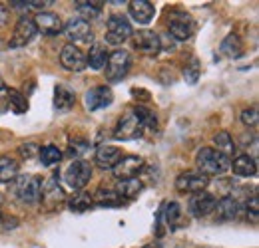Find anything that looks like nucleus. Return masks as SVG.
I'll return each mask as SVG.
<instances>
[{"mask_svg": "<svg viewBox=\"0 0 259 248\" xmlns=\"http://www.w3.org/2000/svg\"><path fill=\"white\" fill-rule=\"evenodd\" d=\"M215 197L207 191H201V193H195L194 197L190 199L188 203V209H190V215L195 218H203L207 215L213 213V207H215Z\"/></svg>", "mask_w": 259, "mask_h": 248, "instance_id": "12", "label": "nucleus"}, {"mask_svg": "<svg viewBox=\"0 0 259 248\" xmlns=\"http://www.w3.org/2000/svg\"><path fill=\"white\" fill-rule=\"evenodd\" d=\"M40 187H42V179L36 175H20L14 177L12 185H10V193L14 195V199L22 205H34L40 201Z\"/></svg>", "mask_w": 259, "mask_h": 248, "instance_id": "1", "label": "nucleus"}, {"mask_svg": "<svg viewBox=\"0 0 259 248\" xmlns=\"http://www.w3.org/2000/svg\"><path fill=\"white\" fill-rule=\"evenodd\" d=\"M222 54L226 58H239L243 54V44H241V38L237 34H229L226 36V40L222 42Z\"/></svg>", "mask_w": 259, "mask_h": 248, "instance_id": "27", "label": "nucleus"}, {"mask_svg": "<svg viewBox=\"0 0 259 248\" xmlns=\"http://www.w3.org/2000/svg\"><path fill=\"white\" fill-rule=\"evenodd\" d=\"M134 36V48L146 56H158L162 52V38L152 30H140Z\"/></svg>", "mask_w": 259, "mask_h": 248, "instance_id": "7", "label": "nucleus"}, {"mask_svg": "<svg viewBox=\"0 0 259 248\" xmlns=\"http://www.w3.org/2000/svg\"><path fill=\"white\" fill-rule=\"evenodd\" d=\"M128 10H130V16L138 22V24H150L154 14H156V8L150 0H132L128 2Z\"/></svg>", "mask_w": 259, "mask_h": 248, "instance_id": "17", "label": "nucleus"}, {"mask_svg": "<svg viewBox=\"0 0 259 248\" xmlns=\"http://www.w3.org/2000/svg\"><path fill=\"white\" fill-rule=\"evenodd\" d=\"M6 90V84H4V80H2V74H0V92H4Z\"/></svg>", "mask_w": 259, "mask_h": 248, "instance_id": "41", "label": "nucleus"}, {"mask_svg": "<svg viewBox=\"0 0 259 248\" xmlns=\"http://www.w3.org/2000/svg\"><path fill=\"white\" fill-rule=\"evenodd\" d=\"M32 20H34L36 30L42 32V34L54 36V34H58V32L62 30V20H60V16L54 14V12H38L36 18H32Z\"/></svg>", "mask_w": 259, "mask_h": 248, "instance_id": "18", "label": "nucleus"}, {"mask_svg": "<svg viewBox=\"0 0 259 248\" xmlns=\"http://www.w3.org/2000/svg\"><path fill=\"white\" fill-rule=\"evenodd\" d=\"M94 159H96V163L102 169H114L116 163L122 159V151L118 147H114V145H100L96 149Z\"/></svg>", "mask_w": 259, "mask_h": 248, "instance_id": "20", "label": "nucleus"}, {"mask_svg": "<svg viewBox=\"0 0 259 248\" xmlns=\"http://www.w3.org/2000/svg\"><path fill=\"white\" fill-rule=\"evenodd\" d=\"M92 205H94V201H92V197H90L88 193H78V195H74V197L70 199V203H68L70 211H74V213H84V211H88Z\"/></svg>", "mask_w": 259, "mask_h": 248, "instance_id": "32", "label": "nucleus"}, {"mask_svg": "<svg viewBox=\"0 0 259 248\" xmlns=\"http://www.w3.org/2000/svg\"><path fill=\"white\" fill-rule=\"evenodd\" d=\"M36 26H34V20L30 16H20L18 22H16V28L12 34V40H10V48H20V46H26L30 44L36 36Z\"/></svg>", "mask_w": 259, "mask_h": 248, "instance_id": "11", "label": "nucleus"}, {"mask_svg": "<svg viewBox=\"0 0 259 248\" xmlns=\"http://www.w3.org/2000/svg\"><path fill=\"white\" fill-rule=\"evenodd\" d=\"M18 177V163L12 157H0V183H12Z\"/></svg>", "mask_w": 259, "mask_h": 248, "instance_id": "29", "label": "nucleus"}, {"mask_svg": "<svg viewBox=\"0 0 259 248\" xmlns=\"http://www.w3.org/2000/svg\"><path fill=\"white\" fill-rule=\"evenodd\" d=\"M8 103H10V107H12L16 113H24V111L28 109L26 97L20 92H16V90H8Z\"/></svg>", "mask_w": 259, "mask_h": 248, "instance_id": "35", "label": "nucleus"}, {"mask_svg": "<svg viewBox=\"0 0 259 248\" xmlns=\"http://www.w3.org/2000/svg\"><path fill=\"white\" fill-rule=\"evenodd\" d=\"M74 103H76V93L64 84H58L54 88V105H56V109L68 111L70 107H74Z\"/></svg>", "mask_w": 259, "mask_h": 248, "instance_id": "23", "label": "nucleus"}, {"mask_svg": "<svg viewBox=\"0 0 259 248\" xmlns=\"http://www.w3.org/2000/svg\"><path fill=\"white\" fill-rule=\"evenodd\" d=\"M213 149L218 151V153H222V155H233L235 153V141H233V137L227 133V131H218L215 135H213Z\"/></svg>", "mask_w": 259, "mask_h": 248, "instance_id": "26", "label": "nucleus"}, {"mask_svg": "<svg viewBox=\"0 0 259 248\" xmlns=\"http://www.w3.org/2000/svg\"><path fill=\"white\" fill-rule=\"evenodd\" d=\"M142 125L138 123V119H136V115L130 111L126 113L122 119H120V123L116 127V133H114V137L116 139H122V141H128V139H136V137H140L142 135Z\"/></svg>", "mask_w": 259, "mask_h": 248, "instance_id": "16", "label": "nucleus"}, {"mask_svg": "<svg viewBox=\"0 0 259 248\" xmlns=\"http://www.w3.org/2000/svg\"><path fill=\"white\" fill-rule=\"evenodd\" d=\"M38 157H40V163H42L44 167H52V165H58V163H60L62 151H60L56 145H46V147L40 149Z\"/></svg>", "mask_w": 259, "mask_h": 248, "instance_id": "31", "label": "nucleus"}, {"mask_svg": "<svg viewBox=\"0 0 259 248\" xmlns=\"http://www.w3.org/2000/svg\"><path fill=\"white\" fill-rule=\"evenodd\" d=\"M194 20L182 10H171L167 14V30L176 40H188L194 34Z\"/></svg>", "mask_w": 259, "mask_h": 248, "instance_id": "6", "label": "nucleus"}, {"mask_svg": "<svg viewBox=\"0 0 259 248\" xmlns=\"http://www.w3.org/2000/svg\"><path fill=\"white\" fill-rule=\"evenodd\" d=\"M18 153L22 159H32L40 153V147L36 145V143H22L20 147H18Z\"/></svg>", "mask_w": 259, "mask_h": 248, "instance_id": "38", "label": "nucleus"}, {"mask_svg": "<svg viewBox=\"0 0 259 248\" xmlns=\"http://www.w3.org/2000/svg\"><path fill=\"white\" fill-rule=\"evenodd\" d=\"M0 220H2V211H0Z\"/></svg>", "mask_w": 259, "mask_h": 248, "instance_id": "42", "label": "nucleus"}, {"mask_svg": "<svg viewBox=\"0 0 259 248\" xmlns=\"http://www.w3.org/2000/svg\"><path fill=\"white\" fill-rule=\"evenodd\" d=\"M241 121L247 127H253L257 123V107H249V109H243L241 111Z\"/></svg>", "mask_w": 259, "mask_h": 248, "instance_id": "39", "label": "nucleus"}, {"mask_svg": "<svg viewBox=\"0 0 259 248\" xmlns=\"http://www.w3.org/2000/svg\"><path fill=\"white\" fill-rule=\"evenodd\" d=\"M40 201L50 211L64 203V189L58 185V179L56 177H48L42 183V187H40Z\"/></svg>", "mask_w": 259, "mask_h": 248, "instance_id": "8", "label": "nucleus"}, {"mask_svg": "<svg viewBox=\"0 0 259 248\" xmlns=\"http://www.w3.org/2000/svg\"><path fill=\"white\" fill-rule=\"evenodd\" d=\"M112 101H114V93H112L110 88H106V86L92 88V90H88L86 95H84L86 109H90V111H96V109H102V107H108V105H112Z\"/></svg>", "mask_w": 259, "mask_h": 248, "instance_id": "14", "label": "nucleus"}, {"mask_svg": "<svg viewBox=\"0 0 259 248\" xmlns=\"http://www.w3.org/2000/svg\"><path fill=\"white\" fill-rule=\"evenodd\" d=\"M163 218H165V224L169 228H174L178 224V220L182 217V207L178 203H165L163 205V211H162Z\"/></svg>", "mask_w": 259, "mask_h": 248, "instance_id": "33", "label": "nucleus"}, {"mask_svg": "<svg viewBox=\"0 0 259 248\" xmlns=\"http://www.w3.org/2000/svg\"><path fill=\"white\" fill-rule=\"evenodd\" d=\"M76 10L82 20H94L102 14V2H76Z\"/></svg>", "mask_w": 259, "mask_h": 248, "instance_id": "30", "label": "nucleus"}, {"mask_svg": "<svg viewBox=\"0 0 259 248\" xmlns=\"http://www.w3.org/2000/svg\"><path fill=\"white\" fill-rule=\"evenodd\" d=\"M213 215L215 220H233L239 215V203L233 199V197H224L220 201H215V207H213Z\"/></svg>", "mask_w": 259, "mask_h": 248, "instance_id": "19", "label": "nucleus"}, {"mask_svg": "<svg viewBox=\"0 0 259 248\" xmlns=\"http://www.w3.org/2000/svg\"><path fill=\"white\" fill-rule=\"evenodd\" d=\"M0 203H2V195H0Z\"/></svg>", "mask_w": 259, "mask_h": 248, "instance_id": "43", "label": "nucleus"}, {"mask_svg": "<svg viewBox=\"0 0 259 248\" xmlns=\"http://www.w3.org/2000/svg\"><path fill=\"white\" fill-rule=\"evenodd\" d=\"M247 218L253 222V224H257V220H259V199H257V195H253L251 199H249V203H247Z\"/></svg>", "mask_w": 259, "mask_h": 248, "instance_id": "37", "label": "nucleus"}, {"mask_svg": "<svg viewBox=\"0 0 259 248\" xmlns=\"http://www.w3.org/2000/svg\"><path fill=\"white\" fill-rule=\"evenodd\" d=\"M106 60H108V52H106V46L104 44H92V48H90V52H88V56H86V66H90L92 70H102L104 66H106Z\"/></svg>", "mask_w": 259, "mask_h": 248, "instance_id": "25", "label": "nucleus"}, {"mask_svg": "<svg viewBox=\"0 0 259 248\" xmlns=\"http://www.w3.org/2000/svg\"><path fill=\"white\" fill-rule=\"evenodd\" d=\"M92 201L100 205V207H122L126 201L120 197V193L116 191V189H110V187H100L96 193H94V197H92Z\"/></svg>", "mask_w": 259, "mask_h": 248, "instance_id": "21", "label": "nucleus"}, {"mask_svg": "<svg viewBox=\"0 0 259 248\" xmlns=\"http://www.w3.org/2000/svg\"><path fill=\"white\" fill-rule=\"evenodd\" d=\"M130 66H132V58H130V52L120 48V50H114L108 60H106V78L108 82H120L128 76Z\"/></svg>", "mask_w": 259, "mask_h": 248, "instance_id": "3", "label": "nucleus"}, {"mask_svg": "<svg viewBox=\"0 0 259 248\" xmlns=\"http://www.w3.org/2000/svg\"><path fill=\"white\" fill-rule=\"evenodd\" d=\"M132 113L136 115L138 123L142 125L144 131H150V133H156V131H158V119H156V113H154L152 109L138 105V107L132 109Z\"/></svg>", "mask_w": 259, "mask_h": 248, "instance_id": "24", "label": "nucleus"}, {"mask_svg": "<svg viewBox=\"0 0 259 248\" xmlns=\"http://www.w3.org/2000/svg\"><path fill=\"white\" fill-rule=\"evenodd\" d=\"M142 167H144V161L140 157L128 155V157H122L112 171H114V175H116L118 181H126V179L138 177V173L142 171Z\"/></svg>", "mask_w": 259, "mask_h": 248, "instance_id": "13", "label": "nucleus"}, {"mask_svg": "<svg viewBox=\"0 0 259 248\" xmlns=\"http://www.w3.org/2000/svg\"><path fill=\"white\" fill-rule=\"evenodd\" d=\"M90 177H92V167H90L88 161H82V159L70 163L68 169L64 171L66 185L70 187V189H74V191L84 189L90 183Z\"/></svg>", "mask_w": 259, "mask_h": 248, "instance_id": "4", "label": "nucleus"}, {"mask_svg": "<svg viewBox=\"0 0 259 248\" xmlns=\"http://www.w3.org/2000/svg\"><path fill=\"white\" fill-rule=\"evenodd\" d=\"M60 62L70 72H82L86 68V54L78 46L66 44L62 48V52H60Z\"/></svg>", "mask_w": 259, "mask_h": 248, "instance_id": "15", "label": "nucleus"}, {"mask_svg": "<svg viewBox=\"0 0 259 248\" xmlns=\"http://www.w3.org/2000/svg\"><path fill=\"white\" fill-rule=\"evenodd\" d=\"M209 185V179L199 171H186L176 179V189L180 193H201Z\"/></svg>", "mask_w": 259, "mask_h": 248, "instance_id": "9", "label": "nucleus"}, {"mask_svg": "<svg viewBox=\"0 0 259 248\" xmlns=\"http://www.w3.org/2000/svg\"><path fill=\"white\" fill-rule=\"evenodd\" d=\"M66 34V38L70 40V44H88L92 40V28L86 20L82 18H72L66 22V26L62 28Z\"/></svg>", "mask_w": 259, "mask_h": 248, "instance_id": "10", "label": "nucleus"}, {"mask_svg": "<svg viewBox=\"0 0 259 248\" xmlns=\"http://www.w3.org/2000/svg\"><path fill=\"white\" fill-rule=\"evenodd\" d=\"M199 74H201V66H199V60L197 58H192L190 64L184 66V78L190 86H195L197 80H199Z\"/></svg>", "mask_w": 259, "mask_h": 248, "instance_id": "34", "label": "nucleus"}, {"mask_svg": "<svg viewBox=\"0 0 259 248\" xmlns=\"http://www.w3.org/2000/svg\"><path fill=\"white\" fill-rule=\"evenodd\" d=\"M195 163H197V169L199 173H203L205 177L207 175H224L229 171V157L218 153L213 147H201L195 155Z\"/></svg>", "mask_w": 259, "mask_h": 248, "instance_id": "2", "label": "nucleus"}, {"mask_svg": "<svg viewBox=\"0 0 259 248\" xmlns=\"http://www.w3.org/2000/svg\"><path fill=\"white\" fill-rule=\"evenodd\" d=\"M142 189H144V183L140 181V179H126V181H120L118 183V193H120V197L126 201V199H136L140 193H142Z\"/></svg>", "mask_w": 259, "mask_h": 248, "instance_id": "28", "label": "nucleus"}, {"mask_svg": "<svg viewBox=\"0 0 259 248\" xmlns=\"http://www.w3.org/2000/svg\"><path fill=\"white\" fill-rule=\"evenodd\" d=\"M229 169H233V173L239 177H253L257 173V163L249 155H237L231 161Z\"/></svg>", "mask_w": 259, "mask_h": 248, "instance_id": "22", "label": "nucleus"}, {"mask_svg": "<svg viewBox=\"0 0 259 248\" xmlns=\"http://www.w3.org/2000/svg\"><path fill=\"white\" fill-rule=\"evenodd\" d=\"M132 34H134L132 32V24L124 16L114 14V16L108 18V22H106V42L108 44L120 46V44H124L128 40Z\"/></svg>", "mask_w": 259, "mask_h": 248, "instance_id": "5", "label": "nucleus"}, {"mask_svg": "<svg viewBox=\"0 0 259 248\" xmlns=\"http://www.w3.org/2000/svg\"><path fill=\"white\" fill-rule=\"evenodd\" d=\"M88 149H90V141L88 139H82V137L70 139V153L74 157H82Z\"/></svg>", "mask_w": 259, "mask_h": 248, "instance_id": "36", "label": "nucleus"}, {"mask_svg": "<svg viewBox=\"0 0 259 248\" xmlns=\"http://www.w3.org/2000/svg\"><path fill=\"white\" fill-rule=\"evenodd\" d=\"M6 20V12H4V6H0V24H4Z\"/></svg>", "mask_w": 259, "mask_h": 248, "instance_id": "40", "label": "nucleus"}]
</instances>
